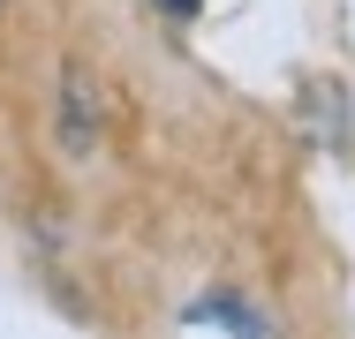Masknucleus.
<instances>
[{
    "instance_id": "f257e3e1",
    "label": "nucleus",
    "mask_w": 355,
    "mask_h": 339,
    "mask_svg": "<svg viewBox=\"0 0 355 339\" xmlns=\"http://www.w3.org/2000/svg\"><path fill=\"white\" fill-rule=\"evenodd\" d=\"M53 143H61V158H91V151H98V83H91L83 68H61Z\"/></svg>"
},
{
    "instance_id": "f03ea898",
    "label": "nucleus",
    "mask_w": 355,
    "mask_h": 339,
    "mask_svg": "<svg viewBox=\"0 0 355 339\" xmlns=\"http://www.w3.org/2000/svg\"><path fill=\"white\" fill-rule=\"evenodd\" d=\"M189 324H219V332H234V339H272V324H265L242 294H205V302H189Z\"/></svg>"
},
{
    "instance_id": "7ed1b4c3",
    "label": "nucleus",
    "mask_w": 355,
    "mask_h": 339,
    "mask_svg": "<svg viewBox=\"0 0 355 339\" xmlns=\"http://www.w3.org/2000/svg\"><path fill=\"white\" fill-rule=\"evenodd\" d=\"M302 121H310V143H340V129H348V98H340L333 83H310V91H302Z\"/></svg>"
},
{
    "instance_id": "20e7f679",
    "label": "nucleus",
    "mask_w": 355,
    "mask_h": 339,
    "mask_svg": "<svg viewBox=\"0 0 355 339\" xmlns=\"http://www.w3.org/2000/svg\"><path fill=\"white\" fill-rule=\"evenodd\" d=\"M159 15H174V23H197V15H205V0H159Z\"/></svg>"
}]
</instances>
